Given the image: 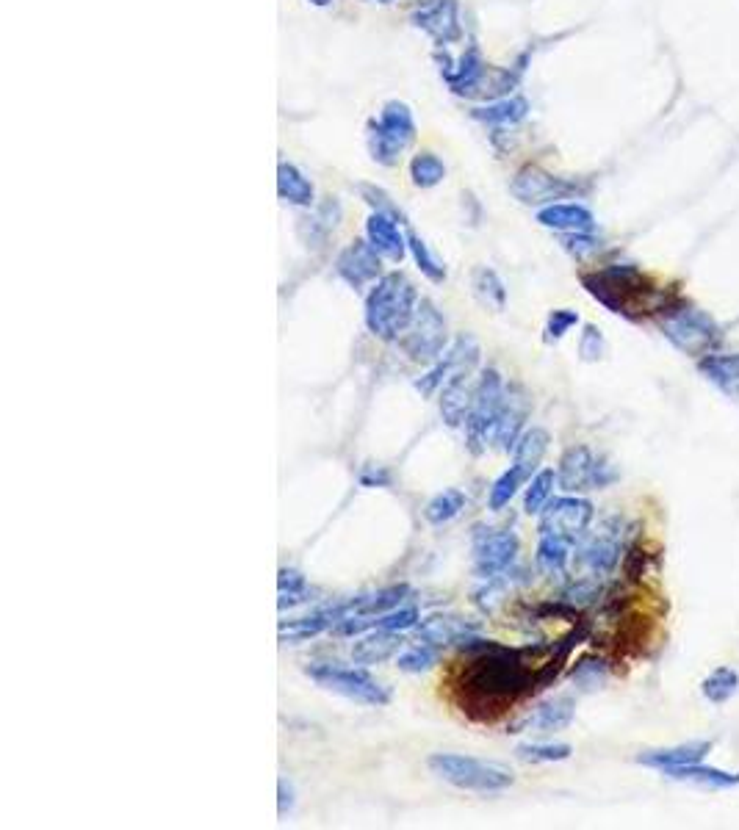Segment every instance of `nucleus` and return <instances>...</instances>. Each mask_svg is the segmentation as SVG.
Returning a JSON list of instances; mask_svg holds the SVG:
<instances>
[{
	"label": "nucleus",
	"mask_w": 739,
	"mask_h": 830,
	"mask_svg": "<svg viewBox=\"0 0 739 830\" xmlns=\"http://www.w3.org/2000/svg\"><path fill=\"white\" fill-rule=\"evenodd\" d=\"M554 648V645H551ZM549 645L507 648L477 634L460 642L465 662L454 673V700L468 717L493 720L513 703L543 689V667L551 656Z\"/></svg>",
	"instance_id": "1"
},
{
	"label": "nucleus",
	"mask_w": 739,
	"mask_h": 830,
	"mask_svg": "<svg viewBox=\"0 0 739 830\" xmlns=\"http://www.w3.org/2000/svg\"><path fill=\"white\" fill-rule=\"evenodd\" d=\"M418 310L416 285L402 272L382 274L366 297V327L380 341H399Z\"/></svg>",
	"instance_id": "2"
},
{
	"label": "nucleus",
	"mask_w": 739,
	"mask_h": 830,
	"mask_svg": "<svg viewBox=\"0 0 739 830\" xmlns=\"http://www.w3.org/2000/svg\"><path fill=\"white\" fill-rule=\"evenodd\" d=\"M582 285L604 308L620 313V316H629V319L637 316V310L643 313V310L659 308V302L651 299L654 288L634 266H607L596 274H585Z\"/></svg>",
	"instance_id": "3"
},
{
	"label": "nucleus",
	"mask_w": 739,
	"mask_h": 830,
	"mask_svg": "<svg viewBox=\"0 0 739 830\" xmlns=\"http://www.w3.org/2000/svg\"><path fill=\"white\" fill-rule=\"evenodd\" d=\"M427 767L441 781L452 783L463 792H477V795H496L515 783L510 767L496 764V761L463 756V753H432L427 759Z\"/></svg>",
	"instance_id": "4"
},
{
	"label": "nucleus",
	"mask_w": 739,
	"mask_h": 830,
	"mask_svg": "<svg viewBox=\"0 0 739 830\" xmlns=\"http://www.w3.org/2000/svg\"><path fill=\"white\" fill-rule=\"evenodd\" d=\"M504 391H507V385L496 368L479 371L474 402L465 415V449L474 457H482L488 443H493V432H496L501 404H504Z\"/></svg>",
	"instance_id": "5"
},
{
	"label": "nucleus",
	"mask_w": 739,
	"mask_h": 830,
	"mask_svg": "<svg viewBox=\"0 0 739 830\" xmlns=\"http://www.w3.org/2000/svg\"><path fill=\"white\" fill-rule=\"evenodd\" d=\"M399 346L407 355L410 363L418 366H432L446 355L449 346V327L443 313L435 308L432 299H421L416 310V319L407 327V332L399 338Z\"/></svg>",
	"instance_id": "6"
},
{
	"label": "nucleus",
	"mask_w": 739,
	"mask_h": 830,
	"mask_svg": "<svg viewBox=\"0 0 739 830\" xmlns=\"http://www.w3.org/2000/svg\"><path fill=\"white\" fill-rule=\"evenodd\" d=\"M316 684L333 695L360 703V706H388L391 692L363 667H338V664H313L305 670Z\"/></svg>",
	"instance_id": "7"
},
{
	"label": "nucleus",
	"mask_w": 739,
	"mask_h": 830,
	"mask_svg": "<svg viewBox=\"0 0 739 830\" xmlns=\"http://www.w3.org/2000/svg\"><path fill=\"white\" fill-rule=\"evenodd\" d=\"M662 332L670 344L687 355H709L720 341L717 321L698 308L670 310L662 319Z\"/></svg>",
	"instance_id": "8"
},
{
	"label": "nucleus",
	"mask_w": 739,
	"mask_h": 830,
	"mask_svg": "<svg viewBox=\"0 0 739 830\" xmlns=\"http://www.w3.org/2000/svg\"><path fill=\"white\" fill-rule=\"evenodd\" d=\"M521 540L513 529H493V526H474L471 551H474V573L482 581L501 576L518 557Z\"/></svg>",
	"instance_id": "9"
},
{
	"label": "nucleus",
	"mask_w": 739,
	"mask_h": 830,
	"mask_svg": "<svg viewBox=\"0 0 739 830\" xmlns=\"http://www.w3.org/2000/svg\"><path fill=\"white\" fill-rule=\"evenodd\" d=\"M416 136V125H413V114L405 103H388L382 108V117L377 122V128L371 133V155L374 161H380L385 166H394L399 161V155L405 153L410 142Z\"/></svg>",
	"instance_id": "10"
},
{
	"label": "nucleus",
	"mask_w": 739,
	"mask_h": 830,
	"mask_svg": "<svg viewBox=\"0 0 739 830\" xmlns=\"http://www.w3.org/2000/svg\"><path fill=\"white\" fill-rule=\"evenodd\" d=\"M596 518V510L587 498L560 496L549 501V507L540 512V534L560 537L565 543H579Z\"/></svg>",
	"instance_id": "11"
},
{
	"label": "nucleus",
	"mask_w": 739,
	"mask_h": 830,
	"mask_svg": "<svg viewBox=\"0 0 739 830\" xmlns=\"http://www.w3.org/2000/svg\"><path fill=\"white\" fill-rule=\"evenodd\" d=\"M618 479L615 471H609V465L604 460H598L593 451L587 446H571L565 449L560 457V468H557V482L562 490L568 493H585V490H601V487L612 485Z\"/></svg>",
	"instance_id": "12"
},
{
	"label": "nucleus",
	"mask_w": 739,
	"mask_h": 830,
	"mask_svg": "<svg viewBox=\"0 0 739 830\" xmlns=\"http://www.w3.org/2000/svg\"><path fill=\"white\" fill-rule=\"evenodd\" d=\"M620 548H623V526L618 518H609L601 523L598 532L585 534L579 540L576 565L587 570L590 576H607L620 562Z\"/></svg>",
	"instance_id": "13"
},
{
	"label": "nucleus",
	"mask_w": 739,
	"mask_h": 830,
	"mask_svg": "<svg viewBox=\"0 0 739 830\" xmlns=\"http://www.w3.org/2000/svg\"><path fill=\"white\" fill-rule=\"evenodd\" d=\"M532 413V399L521 382H510L504 391V404H501L499 424L493 432V443L501 451H513L518 438L526 432V421Z\"/></svg>",
	"instance_id": "14"
},
{
	"label": "nucleus",
	"mask_w": 739,
	"mask_h": 830,
	"mask_svg": "<svg viewBox=\"0 0 739 830\" xmlns=\"http://www.w3.org/2000/svg\"><path fill=\"white\" fill-rule=\"evenodd\" d=\"M513 194L524 205H546V202L554 205V200H565L576 194V186L568 180L554 178L540 166H524L513 180Z\"/></svg>",
	"instance_id": "15"
},
{
	"label": "nucleus",
	"mask_w": 739,
	"mask_h": 830,
	"mask_svg": "<svg viewBox=\"0 0 739 830\" xmlns=\"http://www.w3.org/2000/svg\"><path fill=\"white\" fill-rule=\"evenodd\" d=\"M380 258L382 255L371 247V241H360V238H355V241L338 255L335 272H338V277H344L352 288H363V285L374 283V280L380 277Z\"/></svg>",
	"instance_id": "16"
},
{
	"label": "nucleus",
	"mask_w": 739,
	"mask_h": 830,
	"mask_svg": "<svg viewBox=\"0 0 739 830\" xmlns=\"http://www.w3.org/2000/svg\"><path fill=\"white\" fill-rule=\"evenodd\" d=\"M416 634L421 637V642H427L432 648L460 645L465 637L477 634V623L457 615H430L424 617V620H418Z\"/></svg>",
	"instance_id": "17"
},
{
	"label": "nucleus",
	"mask_w": 739,
	"mask_h": 830,
	"mask_svg": "<svg viewBox=\"0 0 739 830\" xmlns=\"http://www.w3.org/2000/svg\"><path fill=\"white\" fill-rule=\"evenodd\" d=\"M573 714H576V703L568 695H560V698H551L546 703H540L535 712L524 717L521 723L513 725V734L524 731V728H535V731H543V734H554V731H562L573 723Z\"/></svg>",
	"instance_id": "18"
},
{
	"label": "nucleus",
	"mask_w": 739,
	"mask_h": 830,
	"mask_svg": "<svg viewBox=\"0 0 739 830\" xmlns=\"http://www.w3.org/2000/svg\"><path fill=\"white\" fill-rule=\"evenodd\" d=\"M709 750H712V742L698 739V742H684V745L665 747V750H645V753L637 756V761L643 767H651V770L670 772L676 770V767H687V764L704 761Z\"/></svg>",
	"instance_id": "19"
},
{
	"label": "nucleus",
	"mask_w": 739,
	"mask_h": 830,
	"mask_svg": "<svg viewBox=\"0 0 739 830\" xmlns=\"http://www.w3.org/2000/svg\"><path fill=\"white\" fill-rule=\"evenodd\" d=\"M413 23L424 28L432 39H438L441 45H449L460 36V23H457V3L454 0H435L430 6H424L421 12L413 14Z\"/></svg>",
	"instance_id": "20"
},
{
	"label": "nucleus",
	"mask_w": 739,
	"mask_h": 830,
	"mask_svg": "<svg viewBox=\"0 0 739 830\" xmlns=\"http://www.w3.org/2000/svg\"><path fill=\"white\" fill-rule=\"evenodd\" d=\"M366 236H369L371 247L380 252L382 258L399 263L407 252V238L402 236V230L396 225V216L380 214L374 211L366 222Z\"/></svg>",
	"instance_id": "21"
},
{
	"label": "nucleus",
	"mask_w": 739,
	"mask_h": 830,
	"mask_svg": "<svg viewBox=\"0 0 739 830\" xmlns=\"http://www.w3.org/2000/svg\"><path fill=\"white\" fill-rule=\"evenodd\" d=\"M402 642L405 640L399 637V631H366V637H360V640H355V645H352V662L363 664V667L388 662V659H394L396 653H399Z\"/></svg>",
	"instance_id": "22"
},
{
	"label": "nucleus",
	"mask_w": 739,
	"mask_h": 830,
	"mask_svg": "<svg viewBox=\"0 0 739 830\" xmlns=\"http://www.w3.org/2000/svg\"><path fill=\"white\" fill-rule=\"evenodd\" d=\"M537 222L551 230H560V233H590L596 227V219L585 205H573V202L546 205L543 211H537Z\"/></svg>",
	"instance_id": "23"
},
{
	"label": "nucleus",
	"mask_w": 739,
	"mask_h": 830,
	"mask_svg": "<svg viewBox=\"0 0 739 830\" xmlns=\"http://www.w3.org/2000/svg\"><path fill=\"white\" fill-rule=\"evenodd\" d=\"M338 222H341V205H338V200L330 197V200L322 202L316 208V214L299 219V238L305 241V247L322 249L327 244L330 233L338 227Z\"/></svg>",
	"instance_id": "24"
},
{
	"label": "nucleus",
	"mask_w": 739,
	"mask_h": 830,
	"mask_svg": "<svg viewBox=\"0 0 739 830\" xmlns=\"http://www.w3.org/2000/svg\"><path fill=\"white\" fill-rule=\"evenodd\" d=\"M549 446H551V435L546 432V429L543 427L526 429L524 435L518 438V443H515L513 465L526 476V479H532V476L540 471V463H543V457H546Z\"/></svg>",
	"instance_id": "25"
},
{
	"label": "nucleus",
	"mask_w": 739,
	"mask_h": 830,
	"mask_svg": "<svg viewBox=\"0 0 739 830\" xmlns=\"http://www.w3.org/2000/svg\"><path fill=\"white\" fill-rule=\"evenodd\" d=\"M338 623H341V620H338L333 604H330V606H324V609H319V612H313V615L283 623V626H280V640L283 642L310 640V637H319L322 631L335 629Z\"/></svg>",
	"instance_id": "26"
},
{
	"label": "nucleus",
	"mask_w": 739,
	"mask_h": 830,
	"mask_svg": "<svg viewBox=\"0 0 739 830\" xmlns=\"http://www.w3.org/2000/svg\"><path fill=\"white\" fill-rule=\"evenodd\" d=\"M701 374L715 382L717 388L728 393H739V355H709L701 363Z\"/></svg>",
	"instance_id": "27"
},
{
	"label": "nucleus",
	"mask_w": 739,
	"mask_h": 830,
	"mask_svg": "<svg viewBox=\"0 0 739 830\" xmlns=\"http://www.w3.org/2000/svg\"><path fill=\"white\" fill-rule=\"evenodd\" d=\"M465 504H468V498H465L463 490L449 487V490H443V493H438V496H432L430 501H427L424 518H427V523H432V526L452 523L454 518L465 510Z\"/></svg>",
	"instance_id": "28"
},
{
	"label": "nucleus",
	"mask_w": 739,
	"mask_h": 830,
	"mask_svg": "<svg viewBox=\"0 0 739 830\" xmlns=\"http://www.w3.org/2000/svg\"><path fill=\"white\" fill-rule=\"evenodd\" d=\"M668 778H676V781H692V783H704V786H712V789H731V786H739V775L726 770H715V767H704L701 761L698 764H687V767H676V770L665 772Z\"/></svg>",
	"instance_id": "29"
},
{
	"label": "nucleus",
	"mask_w": 739,
	"mask_h": 830,
	"mask_svg": "<svg viewBox=\"0 0 739 830\" xmlns=\"http://www.w3.org/2000/svg\"><path fill=\"white\" fill-rule=\"evenodd\" d=\"M277 191L291 205H313V186L294 164H280L277 169Z\"/></svg>",
	"instance_id": "30"
},
{
	"label": "nucleus",
	"mask_w": 739,
	"mask_h": 830,
	"mask_svg": "<svg viewBox=\"0 0 739 830\" xmlns=\"http://www.w3.org/2000/svg\"><path fill=\"white\" fill-rule=\"evenodd\" d=\"M568 559H571V543H565L560 537H543L540 534L535 554L537 568L549 573V576H560L568 568Z\"/></svg>",
	"instance_id": "31"
},
{
	"label": "nucleus",
	"mask_w": 739,
	"mask_h": 830,
	"mask_svg": "<svg viewBox=\"0 0 739 830\" xmlns=\"http://www.w3.org/2000/svg\"><path fill=\"white\" fill-rule=\"evenodd\" d=\"M554 485H557V471H551V468H540V471L529 479V487H526L524 493L526 515H540V512L549 507Z\"/></svg>",
	"instance_id": "32"
},
{
	"label": "nucleus",
	"mask_w": 739,
	"mask_h": 830,
	"mask_svg": "<svg viewBox=\"0 0 739 830\" xmlns=\"http://www.w3.org/2000/svg\"><path fill=\"white\" fill-rule=\"evenodd\" d=\"M474 294L482 305H488L493 310H504V305H507V288L501 283L499 274L488 266L474 269Z\"/></svg>",
	"instance_id": "33"
},
{
	"label": "nucleus",
	"mask_w": 739,
	"mask_h": 830,
	"mask_svg": "<svg viewBox=\"0 0 739 830\" xmlns=\"http://www.w3.org/2000/svg\"><path fill=\"white\" fill-rule=\"evenodd\" d=\"M524 485H529V479H526L515 465H510L504 474L490 485V493H488V507L493 512H501L504 507H510V501H513L515 496H518V490Z\"/></svg>",
	"instance_id": "34"
},
{
	"label": "nucleus",
	"mask_w": 739,
	"mask_h": 830,
	"mask_svg": "<svg viewBox=\"0 0 739 830\" xmlns=\"http://www.w3.org/2000/svg\"><path fill=\"white\" fill-rule=\"evenodd\" d=\"M739 689V673L734 667H717L701 684V692L709 703H728V700L737 695Z\"/></svg>",
	"instance_id": "35"
},
{
	"label": "nucleus",
	"mask_w": 739,
	"mask_h": 830,
	"mask_svg": "<svg viewBox=\"0 0 739 830\" xmlns=\"http://www.w3.org/2000/svg\"><path fill=\"white\" fill-rule=\"evenodd\" d=\"M571 678L582 692H596L607 684V662L598 659V656H582L579 662L573 664Z\"/></svg>",
	"instance_id": "36"
},
{
	"label": "nucleus",
	"mask_w": 739,
	"mask_h": 830,
	"mask_svg": "<svg viewBox=\"0 0 739 830\" xmlns=\"http://www.w3.org/2000/svg\"><path fill=\"white\" fill-rule=\"evenodd\" d=\"M573 747L560 742H532V745H518L515 756L526 764H557V761L571 759Z\"/></svg>",
	"instance_id": "37"
},
{
	"label": "nucleus",
	"mask_w": 739,
	"mask_h": 830,
	"mask_svg": "<svg viewBox=\"0 0 739 830\" xmlns=\"http://www.w3.org/2000/svg\"><path fill=\"white\" fill-rule=\"evenodd\" d=\"M410 175H413V183L418 189H432L438 186L443 178H446V166L438 155L432 153H418L410 164Z\"/></svg>",
	"instance_id": "38"
},
{
	"label": "nucleus",
	"mask_w": 739,
	"mask_h": 830,
	"mask_svg": "<svg viewBox=\"0 0 739 830\" xmlns=\"http://www.w3.org/2000/svg\"><path fill=\"white\" fill-rule=\"evenodd\" d=\"M407 249H410V255H413V261H416V266L421 269L424 277H430L432 283H443V280H446V269H443V263L432 255L424 238L416 236V233H410V236H407Z\"/></svg>",
	"instance_id": "39"
},
{
	"label": "nucleus",
	"mask_w": 739,
	"mask_h": 830,
	"mask_svg": "<svg viewBox=\"0 0 739 830\" xmlns=\"http://www.w3.org/2000/svg\"><path fill=\"white\" fill-rule=\"evenodd\" d=\"M526 111H529V106H526L524 97H513V100H501V103H493L488 108H477L474 117L493 122V125H510V122L524 119Z\"/></svg>",
	"instance_id": "40"
},
{
	"label": "nucleus",
	"mask_w": 739,
	"mask_h": 830,
	"mask_svg": "<svg viewBox=\"0 0 739 830\" xmlns=\"http://www.w3.org/2000/svg\"><path fill=\"white\" fill-rule=\"evenodd\" d=\"M277 587H280V601H277L280 609L302 604V601H305V595H308V581H305V576H302L299 570H288V568L280 570Z\"/></svg>",
	"instance_id": "41"
},
{
	"label": "nucleus",
	"mask_w": 739,
	"mask_h": 830,
	"mask_svg": "<svg viewBox=\"0 0 739 830\" xmlns=\"http://www.w3.org/2000/svg\"><path fill=\"white\" fill-rule=\"evenodd\" d=\"M438 662V653L432 645H416V648H407L405 653H396V667L405 670V673H427L430 667Z\"/></svg>",
	"instance_id": "42"
},
{
	"label": "nucleus",
	"mask_w": 739,
	"mask_h": 830,
	"mask_svg": "<svg viewBox=\"0 0 739 830\" xmlns=\"http://www.w3.org/2000/svg\"><path fill=\"white\" fill-rule=\"evenodd\" d=\"M418 626V609L416 606H399L394 612H385L377 620H371V631L385 629V631H407Z\"/></svg>",
	"instance_id": "43"
},
{
	"label": "nucleus",
	"mask_w": 739,
	"mask_h": 830,
	"mask_svg": "<svg viewBox=\"0 0 739 830\" xmlns=\"http://www.w3.org/2000/svg\"><path fill=\"white\" fill-rule=\"evenodd\" d=\"M604 355H607V341H604L601 330L596 324H585L582 338H579V357L585 363H598V360H604Z\"/></svg>",
	"instance_id": "44"
},
{
	"label": "nucleus",
	"mask_w": 739,
	"mask_h": 830,
	"mask_svg": "<svg viewBox=\"0 0 739 830\" xmlns=\"http://www.w3.org/2000/svg\"><path fill=\"white\" fill-rule=\"evenodd\" d=\"M579 324V313L576 310H554L549 316V321H546V341H560V338H565V332L571 330V327H576Z\"/></svg>",
	"instance_id": "45"
},
{
	"label": "nucleus",
	"mask_w": 739,
	"mask_h": 830,
	"mask_svg": "<svg viewBox=\"0 0 739 830\" xmlns=\"http://www.w3.org/2000/svg\"><path fill=\"white\" fill-rule=\"evenodd\" d=\"M562 244H565V249H568L571 255H576V258H587L590 252H596V249L601 247L590 233H571V236L562 238Z\"/></svg>",
	"instance_id": "46"
},
{
	"label": "nucleus",
	"mask_w": 739,
	"mask_h": 830,
	"mask_svg": "<svg viewBox=\"0 0 739 830\" xmlns=\"http://www.w3.org/2000/svg\"><path fill=\"white\" fill-rule=\"evenodd\" d=\"M360 194L366 197L369 205H374V211H380V214H391L399 219V211H396L394 205L388 202V194H385L382 189H374V186H360Z\"/></svg>",
	"instance_id": "47"
},
{
	"label": "nucleus",
	"mask_w": 739,
	"mask_h": 830,
	"mask_svg": "<svg viewBox=\"0 0 739 830\" xmlns=\"http://www.w3.org/2000/svg\"><path fill=\"white\" fill-rule=\"evenodd\" d=\"M291 808H294V789H291V783L286 778H280L277 781V814L286 817Z\"/></svg>",
	"instance_id": "48"
},
{
	"label": "nucleus",
	"mask_w": 739,
	"mask_h": 830,
	"mask_svg": "<svg viewBox=\"0 0 739 830\" xmlns=\"http://www.w3.org/2000/svg\"><path fill=\"white\" fill-rule=\"evenodd\" d=\"M360 485L363 487H385L391 485V474L388 471H382V468H377V465H369L363 474H360Z\"/></svg>",
	"instance_id": "49"
},
{
	"label": "nucleus",
	"mask_w": 739,
	"mask_h": 830,
	"mask_svg": "<svg viewBox=\"0 0 739 830\" xmlns=\"http://www.w3.org/2000/svg\"><path fill=\"white\" fill-rule=\"evenodd\" d=\"M310 3H316V6H327L330 0H310Z\"/></svg>",
	"instance_id": "50"
},
{
	"label": "nucleus",
	"mask_w": 739,
	"mask_h": 830,
	"mask_svg": "<svg viewBox=\"0 0 739 830\" xmlns=\"http://www.w3.org/2000/svg\"><path fill=\"white\" fill-rule=\"evenodd\" d=\"M380 3H391V0H380Z\"/></svg>",
	"instance_id": "51"
}]
</instances>
